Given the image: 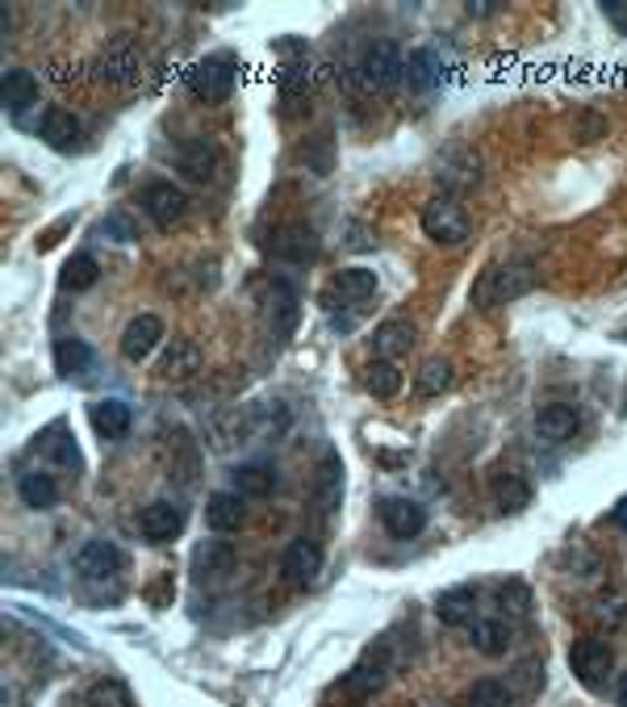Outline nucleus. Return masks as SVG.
Wrapping results in <instances>:
<instances>
[{
	"mask_svg": "<svg viewBox=\"0 0 627 707\" xmlns=\"http://www.w3.org/2000/svg\"><path fill=\"white\" fill-rule=\"evenodd\" d=\"M535 285H539V273H535L532 259H507V264H489L486 273L473 281V293L468 302L477 310H498L507 302H519L527 298Z\"/></svg>",
	"mask_w": 627,
	"mask_h": 707,
	"instance_id": "f257e3e1",
	"label": "nucleus"
},
{
	"mask_svg": "<svg viewBox=\"0 0 627 707\" xmlns=\"http://www.w3.org/2000/svg\"><path fill=\"white\" fill-rule=\"evenodd\" d=\"M234 80H239V63L231 55H209L188 71V93L206 105H222L234 93Z\"/></svg>",
	"mask_w": 627,
	"mask_h": 707,
	"instance_id": "f03ea898",
	"label": "nucleus"
},
{
	"mask_svg": "<svg viewBox=\"0 0 627 707\" xmlns=\"http://www.w3.org/2000/svg\"><path fill=\"white\" fill-rule=\"evenodd\" d=\"M422 235L443 243V247H456V243H465L468 239V213L465 206L456 201V197H431L427 206H422Z\"/></svg>",
	"mask_w": 627,
	"mask_h": 707,
	"instance_id": "7ed1b4c3",
	"label": "nucleus"
},
{
	"mask_svg": "<svg viewBox=\"0 0 627 707\" xmlns=\"http://www.w3.org/2000/svg\"><path fill=\"white\" fill-rule=\"evenodd\" d=\"M356 76H360V84H364V89H394L397 80L406 76V59H402V47H397V43H390V38L372 43V47L360 55V63H356Z\"/></svg>",
	"mask_w": 627,
	"mask_h": 707,
	"instance_id": "20e7f679",
	"label": "nucleus"
},
{
	"mask_svg": "<svg viewBox=\"0 0 627 707\" xmlns=\"http://www.w3.org/2000/svg\"><path fill=\"white\" fill-rule=\"evenodd\" d=\"M569 670L578 674L581 686H599L606 683V674L615 670V653H611V645L599 637H581L573 640V649H569Z\"/></svg>",
	"mask_w": 627,
	"mask_h": 707,
	"instance_id": "39448f33",
	"label": "nucleus"
},
{
	"mask_svg": "<svg viewBox=\"0 0 627 707\" xmlns=\"http://www.w3.org/2000/svg\"><path fill=\"white\" fill-rule=\"evenodd\" d=\"M390 670H394V661L385 658V645H376V649H369V658L360 661V665H351L339 686H344L348 699H372L381 686L390 683Z\"/></svg>",
	"mask_w": 627,
	"mask_h": 707,
	"instance_id": "423d86ee",
	"label": "nucleus"
},
{
	"mask_svg": "<svg viewBox=\"0 0 627 707\" xmlns=\"http://www.w3.org/2000/svg\"><path fill=\"white\" fill-rule=\"evenodd\" d=\"M280 573H285L289 587H310L323 573V544L310 541V536L289 541L285 553H280Z\"/></svg>",
	"mask_w": 627,
	"mask_h": 707,
	"instance_id": "0eeeda50",
	"label": "nucleus"
},
{
	"mask_svg": "<svg viewBox=\"0 0 627 707\" xmlns=\"http://www.w3.org/2000/svg\"><path fill=\"white\" fill-rule=\"evenodd\" d=\"M264 314H268L272 339H277V344H289V335L298 327V293H293V285L272 277L268 289H264Z\"/></svg>",
	"mask_w": 627,
	"mask_h": 707,
	"instance_id": "6e6552de",
	"label": "nucleus"
},
{
	"mask_svg": "<svg viewBox=\"0 0 627 707\" xmlns=\"http://www.w3.org/2000/svg\"><path fill=\"white\" fill-rule=\"evenodd\" d=\"M126 569V553L114 541H89L76 553V573L80 582H109Z\"/></svg>",
	"mask_w": 627,
	"mask_h": 707,
	"instance_id": "1a4fd4ad",
	"label": "nucleus"
},
{
	"mask_svg": "<svg viewBox=\"0 0 627 707\" xmlns=\"http://www.w3.org/2000/svg\"><path fill=\"white\" fill-rule=\"evenodd\" d=\"M381 523H385V532L394 541H415V536H422V528H427V507L402 495L381 498Z\"/></svg>",
	"mask_w": 627,
	"mask_h": 707,
	"instance_id": "9d476101",
	"label": "nucleus"
},
{
	"mask_svg": "<svg viewBox=\"0 0 627 707\" xmlns=\"http://www.w3.org/2000/svg\"><path fill=\"white\" fill-rule=\"evenodd\" d=\"M142 210H147V218L155 222V227H176L181 218L188 213V193L176 189L172 181H155V185H147L142 189Z\"/></svg>",
	"mask_w": 627,
	"mask_h": 707,
	"instance_id": "9b49d317",
	"label": "nucleus"
},
{
	"mask_svg": "<svg viewBox=\"0 0 627 707\" xmlns=\"http://www.w3.org/2000/svg\"><path fill=\"white\" fill-rule=\"evenodd\" d=\"M139 532H142V541H151V544H167V541H176V536L185 532V511H181L176 502H167V498H160V502H151V507H142V515H139Z\"/></svg>",
	"mask_w": 627,
	"mask_h": 707,
	"instance_id": "f8f14e48",
	"label": "nucleus"
},
{
	"mask_svg": "<svg viewBox=\"0 0 627 707\" xmlns=\"http://www.w3.org/2000/svg\"><path fill=\"white\" fill-rule=\"evenodd\" d=\"M139 50L130 47V38H114L109 47L101 50V59H96V76L101 80H109V84H135L139 80Z\"/></svg>",
	"mask_w": 627,
	"mask_h": 707,
	"instance_id": "ddd939ff",
	"label": "nucleus"
},
{
	"mask_svg": "<svg viewBox=\"0 0 627 707\" xmlns=\"http://www.w3.org/2000/svg\"><path fill=\"white\" fill-rule=\"evenodd\" d=\"M160 344H163L160 314H139V318H130L126 331H121V356H126V360H135V364L147 360Z\"/></svg>",
	"mask_w": 627,
	"mask_h": 707,
	"instance_id": "4468645a",
	"label": "nucleus"
},
{
	"mask_svg": "<svg viewBox=\"0 0 627 707\" xmlns=\"http://www.w3.org/2000/svg\"><path fill=\"white\" fill-rule=\"evenodd\" d=\"M339 498H344V461H339V452H323V461L314 470V502L323 515H335Z\"/></svg>",
	"mask_w": 627,
	"mask_h": 707,
	"instance_id": "2eb2a0df",
	"label": "nucleus"
},
{
	"mask_svg": "<svg viewBox=\"0 0 627 707\" xmlns=\"http://www.w3.org/2000/svg\"><path fill=\"white\" fill-rule=\"evenodd\" d=\"M489 495H494V502H498V511H502V515H519V511H527V507H532V486H527V477H523V473H514V470L494 473Z\"/></svg>",
	"mask_w": 627,
	"mask_h": 707,
	"instance_id": "dca6fc26",
	"label": "nucleus"
},
{
	"mask_svg": "<svg viewBox=\"0 0 627 707\" xmlns=\"http://www.w3.org/2000/svg\"><path fill=\"white\" fill-rule=\"evenodd\" d=\"M578 431H581V415L573 406H565V402H553V406H544V410L535 415V436L548 440V444H565V440H573Z\"/></svg>",
	"mask_w": 627,
	"mask_h": 707,
	"instance_id": "f3484780",
	"label": "nucleus"
},
{
	"mask_svg": "<svg viewBox=\"0 0 627 707\" xmlns=\"http://www.w3.org/2000/svg\"><path fill=\"white\" fill-rule=\"evenodd\" d=\"M272 256L285 259V264H310V259L318 256V235L310 231V227H280L277 235H272Z\"/></svg>",
	"mask_w": 627,
	"mask_h": 707,
	"instance_id": "a211bd4d",
	"label": "nucleus"
},
{
	"mask_svg": "<svg viewBox=\"0 0 627 707\" xmlns=\"http://www.w3.org/2000/svg\"><path fill=\"white\" fill-rule=\"evenodd\" d=\"M372 293H376V273L372 268H344L330 289H326V302H344V306H360V302H369Z\"/></svg>",
	"mask_w": 627,
	"mask_h": 707,
	"instance_id": "6ab92c4d",
	"label": "nucleus"
},
{
	"mask_svg": "<svg viewBox=\"0 0 627 707\" xmlns=\"http://www.w3.org/2000/svg\"><path fill=\"white\" fill-rule=\"evenodd\" d=\"M473 612H477V590L473 587H448L436 599V619L443 628H465V624H473Z\"/></svg>",
	"mask_w": 627,
	"mask_h": 707,
	"instance_id": "aec40b11",
	"label": "nucleus"
},
{
	"mask_svg": "<svg viewBox=\"0 0 627 707\" xmlns=\"http://www.w3.org/2000/svg\"><path fill=\"white\" fill-rule=\"evenodd\" d=\"M372 348L381 360H397V356H406L415 348V323H406V318H385L381 327L372 331Z\"/></svg>",
	"mask_w": 627,
	"mask_h": 707,
	"instance_id": "412c9836",
	"label": "nucleus"
},
{
	"mask_svg": "<svg viewBox=\"0 0 627 707\" xmlns=\"http://www.w3.org/2000/svg\"><path fill=\"white\" fill-rule=\"evenodd\" d=\"M89 419H93V427L105 436V440H121L126 431H130V424H135V415H130V406L121 398H101L89 406Z\"/></svg>",
	"mask_w": 627,
	"mask_h": 707,
	"instance_id": "4be33fe9",
	"label": "nucleus"
},
{
	"mask_svg": "<svg viewBox=\"0 0 627 707\" xmlns=\"http://www.w3.org/2000/svg\"><path fill=\"white\" fill-rule=\"evenodd\" d=\"M243 495H234V490H218V495H209L206 502V523L213 528V532H239L243 528Z\"/></svg>",
	"mask_w": 627,
	"mask_h": 707,
	"instance_id": "5701e85b",
	"label": "nucleus"
},
{
	"mask_svg": "<svg viewBox=\"0 0 627 707\" xmlns=\"http://www.w3.org/2000/svg\"><path fill=\"white\" fill-rule=\"evenodd\" d=\"M18 498H22L30 511H50L59 502V482L43 470H30L18 477Z\"/></svg>",
	"mask_w": 627,
	"mask_h": 707,
	"instance_id": "b1692460",
	"label": "nucleus"
},
{
	"mask_svg": "<svg viewBox=\"0 0 627 707\" xmlns=\"http://www.w3.org/2000/svg\"><path fill=\"white\" fill-rule=\"evenodd\" d=\"M96 364V352L84 344V339H55V369L63 378H89Z\"/></svg>",
	"mask_w": 627,
	"mask_h": 707,
	"instance_id": "393cba45",
	"label": "nucleus"
},
{
	"mask_svg": "<svg viewBox=\"0 0 627 707\" xmlns=\"http://www.w3.org/2000/svg\"><path fill=\"white\" fill-rule=\"evenodd\" d=\"M468 640H473L477 653L502 658V653L511 649V624H507V619H473V624H468Z\"/></svg>",
	"mask_w": 627,
	"mask_h": 707,
	"instance_id": "a878e982",
	"label": "nucleus"
},
{
	"mask_svg": "<svg viewBox=\"0 0 627 707\" xmlns=\"http://www.w3.org/2000/svg\"><path fill=\"white\" fill-rule=\"evenodd\" d=\"M176 164H181V172H188L193 181H209L213 167H218V147L209 139H188L185 147L176 151Z\"/></svg>",
	"mask_w": 627,
	"mask_h": 707,
	"instance_id": "bb28decb",
	"label": "nucleus"
},
{
	"mask_svg": "<svg viewBox=\"0 0 627 707\" xmlns=\"http://www.w3.org/2000/svg\"><path fill=\"white\" fill-rule=\"evenodd\" d=\"M0 96H4V109H9V114H22L25 105H34V101H38V80H34V71H25V68L4 71Z\"/></svg>",
	"mask_w": 627,
	"mask_h": 707,
	"instance_id": "cd10ccee",
	"label": "nucleus"
},
{
	"mask_svg": "<svg viewBox=\"0 0 627 707\" xmlns=\"http://www.w3.org/2000/svg\"><path fill=\"white\" fill-rule=\"evenodd\" d=\"M277 490V470L272 465H259V461H252V465H239L234 470V495L243 498H264Z\"/></svg>",
	"mask_w": 627,
	"mask_h": 707,
	"instance_id": "c85d7f7f",
	"label": "nucleus"
},
{
	"mask_svg": "<svg viewBox=\"0 0 627 707\" xmlns=\"http://www.w3.org/2000/svg\"><path fill=\"white\" fill-rule=\"evenodd\" d=\"M364 390L381 402L397 398V390H402V373H397L394 360H369V364H364Z\"/></svg>",
	"mask_w": 627,
	"mask_h": 707,
	"instance_id": "c756f323",
	"label": "nucleus"
},
{
	"mask_svg": "<svg viewBox=\"0 0 627 707\" xmlns=\"http://www.w3.org/2000/svg\"><path fill=\"white\" fill-rule=\"evenodd\" d=\"M406 84L415 93H427V89L440 84V59H436V50H410L406 55Z\"/></svg>",
	"mask_w": 627,
	"mask_h": 707,
	"instance_id": "7c9ffc66",
	"label": "nucleus"
},
{
	"mask_svg": "<svg viewBox=\"0 0 627 707\" xmlns=\"http://www.w3.org/2000/svg\"><path fill=\"white\" fill-rule=\"evenodd\" d=\"M43 139H47L50 147H71V142L80 139V121H76V114L50 105L47 114H43Z\"/></svg>",
	"mask_w": 627,
	"mask_h": 707,
	"instance_id": "2f4dec72",
	"label": "nucleus"
},
{
	"mask_svg": "<svg viewBox=\"0 0 627 707\" xmlns=\"http://www.w3.org/2000/svg\"><path fill=\"white\" fill-rule=\"evenodd\" d=\"M197 364H201L197 344H193V339H172V344H167V352H163V360H160V373L163 378H185V373H193Z\"/></svg>",
	"mask_w": 627,
	"mask_h": 707,
	"instance_id": "473e14b6",
	"label": "nucleus"
},
{
	"mask_svg": "<svg viewBox=\"0 0 627 707\" xmlns=\"http://www.w3.org/2000/svg\"><path fill=\"white\" fill-rule=\"evenodd\" d=\"M452 385V360H440V356H431V360H422V369L415 373V390L422 398H436Z\"/></svg>",
	"mask_w": 627,
	"mask_h": 707,
	"instance_id": "72a5a7b5",
	"label": "nucleus"
},
{
	"mask_svg": "<svg viewBox=\"0 0 627 707\" xmlns=\"http://www.w3.org/2000/svg\"><path fill=\"white\" fill-rule=\"evenodd\" d=\"M234 569V548L222 541L206 544L201 553H197V578L206 582V578H222V573H231Z\"/></svg>",
	"mask_w": 627,
	"mask_h": 707,
	"instance_id": "f704fd0d",
	"label": "nucleus"
},
{
	"mask_svg": "<svg viewBox=\"0 0 627 707\" xmlns=\"http://www.w3.org/2000/svg\"><path fill=\"white\" fill-rule=\"evenodd\" d=\"M84 707H135V699H130V686L121 679H101V683L89 686Z\"/></svg>",
	"mask_w": 627,
	"mask_h": 707,
	"instance_id": "c9c22d12",
	"label": "nucleus"
},
{
	"mask_svg": "<svg viewBox=\"0 0 627 707\" xmlns=\"http://www.w3.org/2000/svg\"><path fill=\"white\" fill-rule=\"evenodd\" d=\"M468 707H514V691L498 679H477L468 686Z\"/></svg>",
	"mask_w": 627,
	"mask_h": 707,
	"instance_id": "e433bc0d",
	"label": "nucleus"
},
{
	"mask_svg": "<svg viewBox=\"0 0 627 707\" xmlns=\"http://www.w3.org/2000/svg\"><path fill=\"white\" fill-rule=\"evenodd\" d=\"M96 277H101V264H96L89 252H84V256H71L68 264H63V289H71V293L93 289Z\"/></svg>",
	"mask_w": 627,
	"mask_h": 707,
	"instance_id": "4c0bfd02",
	"label": "nucleus"
},
{
	"mask_svg": "<svg viewBox=\"0 0 627 707\" xmlns=\"http://www.w3.org/2000/svg\"><path fill=\"white\" fill-rule=\"evenodd\" d=\"M498 607H502V615L507 619H527L532 615V590L523 587V582H502L498 587Z\"/></svg>",
	"mask_w": 627,
	"mask_h": 707,
	"instance_id": "58836bf2",
	"label": "nucleus"
},
{
	"mask_svg": "<svg viewBox=\"0 0 627 707\" xmlns=\"http://www.w3.org/2000/svg\"><path fill=\"white\" fill-rule=\"evenodd\" d=\"M101 231L109 239H117V243H135V239H139V222H135L126 210H109L105 213V222H101Z\"/></svg>",
	"mask_w": 627,
	"mask_h": 707,
	"instance_id": "ea45409f",
	"label": "nucleus"
},
{
	"mask_svg": "<svg viewBox=\"0 0 627 707\" xmlns=\"http://www.w3.org/2000/svg\"><path fill=\"white\" fill-rule=\"evenodd\" d=\"M603 13H606V22L615 25L619 34H627V0H606Z\"/></svg>",
	"mask_w": 627,
	"mask_h": 707,
	"instance_id": "a19ab883",
	"label": "nucleus"
},
{
	"mask_svg": "<svg viewBox=\"0 0 627 707\" xmlns=\"http://www.w3.org/2000/svg\"><path fill=\"white\" fill-rule=\"evenodd\" d=\"M468 13H477V18H489V13H498V0H468Z\"/></svg>",
	"mask_w": 627,
	"mask_h": 707,
	"instance_id": "79ce46f5",
	"label": "nucleus"
},
{
	"mask_svg": "<svg viewBox=\"0 0 627 707\" xmlns=\"http://www.w3.org/2000/svg\"><path fill=\"white\" fill-rule=\"evenodd\" d=\"M615 699H619V707H627V670L615 679Z\"/></svg>",
	"mask_w": 627,
	"mask_h": 707,
	"instance_id": "37998d69",
	"label": "nucleus"
},
{
	"mask_svg": "<svg viewBox=\"0 0 627 707\" xmlns=\"http://www.w3.org/2000/svg\"><path fill=\"white\" fill-rule=\"evenodd\" d=\"M615 523H619V528L627 532V498L619 502V507H615Z\"/></svg>",
	"mask_w": 627,
	"mask_h": 707,
	"instance_id": "c03bdc74",
	"label": "nucleus"
},
{
	"mask_svg": "<svg viewBox=\"0 0 627 707\" xmlns=\"http://www.w3.org/2000/svg\"><path fill=\"white\" fill-rule=\"evenodd\" d=\"M624 415H627V385H624Z\"/></svg>",
	"mask_w": 627,
	"mask_h": 707,
	"instance_id": "a18cd8bd",
	"label": "nucleus"
},
{
	"mask_svg": "<svg viewBox=\"0 0 627 707\" xmlns=\"http://www.w3.org/2000/svg\"><path fill=\"white\" fill-rule=\"evenodd\" d=\"M619 339H624V344H627V327H624V331H619Z\"/></svg>",
	"mask_w": 627,
	"mask_h": 707,
	"instance_id": "49530a36",
	"label": "nucleus"
}]
</instances>
